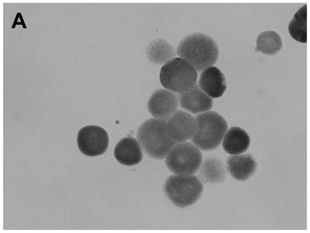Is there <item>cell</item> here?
<instances>
[{
	"label": "cell",
	"instance_id": "cell-1",
	"mask_svg": "<svg viewBox=\"0 0 310 233\" xmlns=\"http://www.w3.org/2000/svg\"><path fill=\"white\" fill-rule=\"evenodd\" d=\"M178 55L198 72L212 66L216 62L219 51L214 40L209 36L196 33L187 36L179 43Z\"/></svg>",
	"mask_w": 310,
	"mask_h": 233
},
{
	"label": "cell",
	"instance_id": "cell-2",
	"mask_svg": "<svg viewBox=\"0 0 310 233\" xmlns=\"http://www.w3.org/2000/svg\"><path fill=\"white\" fill-rule=\"evenodd\" d=\"M167 120L151 119L143 122L138 129L137 137L140 145L152 158H163L177 143L167 132Z\"/></svg>",
	"mask_w": 310,
	"mask_h": 233
},
{
	"label": "cell",
	"instance_id": "cell-3",
	"mask_svg": "<svg viewBox=\"0 0 310 233\" xmlns=\"http://www.w3.org/2000/svg\"><path fill=\"white\" fill-rule=\"evenodd\" d=\"M196 131L192 142L201 150L208 151L217 148L228 130L225 119L218 113L208 111L195 117Z\"/></svg>",
	"mask_w": 310,
	"mask_h": 233
},
{
	"label": "cell",
	"instance_id": "cell-4",
	"mask_svg": "<svg viewBox=\"0 0 310 233\" xmlns=\"http://www.w3.org/2000/svg\"><path fill=\"white\" fill-rule=\"evenodd\" d=\"M197 72L192 65L183 59L173 58L161 68L160 81L166 89L180 94L196 84Z\"/></svg>",
	"mask_w": 310,
	"mask_h": 233
},
{
	"label": "cell",
	"instance_id": "cell-5",
	"mask_svg": "<svg viewBox=\"0 0 310 233\" xmlns=\"http://www.w3.org/2000/svg\"><path fill=\"white\" fill-rule=\"evenodd\" d=\"M203 190L200 180L193 174L171 175L166 180L164 186L169 199L176 206L182 208L196 202Z\"/></svg>",
	"mask_w": 310,
	"mask_h": 233
},
{
	"label": "cell",
	"instance_id": "cell-6",
	"mask_svg": "<svg viewBox=\"0 0 310 233\" xmlns=\"http://www.w3.org/2000/svg\"><path fill=\"white\" fill-rule=\"evenodd\" d=\"M167 156V167L178 175H191L197 172L203 158L200 150L192 142H186L176 144Z\"/></svg>",
	"mask_w": 310,
	"mask_h": 233
},
{
	"label": "cell",
	"instance_id": "cell-7",
	"mask_svg": "<svg viewBox=\"0 0 310 233\" xmlns=\"http://www.w3.org/2000/svg\"><path fill=\"white\" fill-rule=\"evenodd\" d=\"M108 143L107 132L100 126H87L81 128L78 134L79 148L87 156H95L104 153L107 148Z\"/></svg>",
	"mask_w": 310,
	"mask_h": 233
},
{
	"label": "cell",
	"instance_id": "cell-8",
	"mask_svg": "<svg viewBox=\"0 0 310 233\" xmlns=\"http://www.w3.org/2000/svg\"><path fill=\"white\" fill-rule=\"evenodd\" d=\"M167 129L170 136L176 143L191 139L196 129L195 118L190 113L176 110L167 120Z\"/></svg>",
	"mask_w": 310,
	"mask_h": 233
},
{
	"label": "cell",
	"instance_id": "cell-9",
	"mask_svg": "<svg viewBox=\"0 0 310 233\" xmlns=\"http://www.w3.org/2000/svg\"><path fill=\"white\" fill-rule=\"evenodd\" d=\"M179 98L175 93L167 89L155 91L150 96L147 108L156 118L167 120L176 111Z\"/></svg>",
	"mask_w": 310,
	"mask_h": 233
},
{
	"label": "cell",
	"instance_id": "cell-10",
	"mask_svg": "<svg viewBox=\"0 0 310 233\" xmlns=\"http://www.w3.org/2000/svg\"><path fill=\"white\" fill-rule=\"evenodd\" d=\"M178 98L181 107L194 114L208 111L213 106V99L196 84L187 91L180 94Z\"/></svg>",
	"mask_w": 310,
	"mask_h": 233
},
{
	"label": "cell",
	"instance_id": "cell-11",
	"mask_svg": "<svg viewBox=\"0 0 310 233\" xmlns=\"http://www.w3.org/2000/svg\"><path fill=\"white\" fill-rule=\"evenodd\" d=\"M199 85L207 95L214 98L222 96L226 88L224 75L218 68L214 66L203 71L200 76Z\"/></svg>",
	"mask_w": 310,
	"mask_h": 233
},
{
	"label": "cell",
	"instance_id": "cell-12",
	"mask_svg": "<svg viewBox=\"0 0 310 233\" xmlns=\"http://www.w3.org/2000/svg\"><path fill=\"white\" fill-rule=\"evenodd\" d=\"M227 171L226 166L221 159L208 156L203 158L197 171L198 178L204 183H221L226 179Z\"/></svg>",
	"mask_w": 310,
	"mask_h": 233
},
{
	"label": "cell",
	"instance_id": "cell-13",
	"mask_svg": "<svg viewBox=\"0 0 310 233\" xmlns=\"http://www.w3.org/2000/svg\"><path fill=\"white\" fill-rule=\"evenodd\" d=\"M114 155L118 162L127 166L139 163L143 157L140 143L131 137L124 138L118 142L115 148Z\"/></svg>",
	"mask_w": 310,
	"mask_h": 233
},
{
	"label": "cell",
	"instance_id": "cell-14",
	"mask_svg": "<svg viewBox=\"0 0 310 233\" xmlns=\"http://www.w3.org/2000/svg\"><path fill=\"white\" fill-rule=\"evenodd\" d=\"M226 167L234 179L244 181L253 174L256 168V163L249 154L232 155L227 159Z\"/></svg>",
	"mask_w": 310,
	"mask_h": 233
},
{
	"label": "cell",
	"instance_id": "cell-15",
	"mask_svg": "<svg viewBox=\"0 0 310 233\" xmlns=\"http://www.w3.org/2000/svg\"><path fill=\"white\" fill-rule=\"evenodd\" d=\"M222 146L227 153L232 155L241 154L248 148L250 138L243 129L232 127L228 129L222 141Z\"/></svg>",
	"mask_w": 310,
	"mask_h": 233
},
{
	"label": "cell",
	"instance_id": "cell-16",
	"mask_svg": "<svg viewBox=\"0 0 310 233\" xmlns=\"http://www.w3.org/2000/svg\"><path fill=\"white\" fill-rule=\"evenodd\" d=\"M290 35L300 43L307 41V5H304L295 14L288 27Z\"/></svg>",
	"mask_w": 310,
	"mask_h": 233
},
{
	"label": "cell",
	"instance_id": "cell-17",
	"mask_svg": "<svg viewBox=\"0 0 310 233\" xmlns=\"http://www.w3.org/2000/svg\"><path fill=\"white\" fill-rule=\"evenodd\" d=\"M257 49L268 55L274 54L282 47L281 39L279 34L272 30L264 31L258 36Z\"/></svg>",
	"mask_w": 310,
	"mask_h": 233
}]
</instances>
